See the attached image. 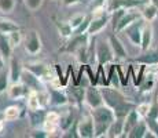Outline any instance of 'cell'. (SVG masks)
Returning a JSON list of instances; mask_svg holds the SVG:
<instances>
[{"instance_id": "obj_12", "label": "cell", "mask_w": 158, "mask_h": 138, "mask_svg": "<svg viewBox=\"0 0 158 138\" xmlns=\"http://www.w3.org/2000/svg\"><path fill=\"white\" fill-rule=\"evenodd\" d=\"M139 18H142V15H140V10H139V7L128 8V10L125 11V14L123 15V18L120 20L118 25L115 26L114 32H115V33H121L124 29H125L127 26L131 25L132 22H135V21H136V20H139Z\"/></svg>"}, {"instance_id": "obj_13", "label": "cell", "mask_w": 158, "mask_h": 138, "mask_svg": "<svg viewBox=\"0 0 158 138\" xmlns=\"http://www.w3.org/2000/svg\"><path fill=\"white\" fill-rule=\"evenodd\" d=\"M148 0H109L107 4V11L117 10V8H135V7H140L144 3H147Z\"/></svg>"}, {"instance_id": "obj_4", "label": "cell", "mask_w": 158, "mask_h": 138, "mask_svg": "<svg viewBox=\"0 0 158 138\" xmlns=\"http://www.w3.org/2000/svg\"><path fill=\"white\" fill-rule=\"evenodd\" d=\"M144 24H146V21L143 20V18H139V20L135 21V22H132L131 25L127 26L121 33H124V35L128 38V40L132 43L133 46H138V47H139V46H140L142 30H143Z\"/></svg>"}, {"instance_id": "obj_3", "label": "cell", "mask_w": 158, "mask_h": 138, "mask_svg": "<svg viewBox=\"0 0 158 138\" xmlns=\"http://www.w3.org/2000/svg\"><path fill=\"white\" fill-rule=\"evenodd\" d=\"M95 60L99 64V66L110 64L115 60L114 53L111 50V46L109 40H98L95 46Z\"/></svg>"}, {"instance_id": "obj_38", "label": "cell", "mask_w": 158, "mask_h": 138, "mask_svg": "<svg viewBox=\"0 0 158 138\" xmlns=\"http://www.w3.org/2000/svg\"><path fill=\"white\" fill-rule=\"evenodd\" d=\"M136 112L140 115V118H147L148 115V109H150V104L148 102H140L139 105H136Z\"/></svg>"}, {"instance_id": "obj_32", "label": "cell", "mask_w": 158, "mask_h": 138, "mask_svg": "<svg viewBox=\"0 0 158 138\" xmlns=\"http://www.w3.org/2000/svg\"><path fill=\"white\" fill-rule=\"evenodd\" d=\"M10 84L11 82H10V75H8V69L6 70L4 68L0 70V93H4Z\"/></svg>"}, {"instance_id": "obj_26", "label": "cell", "mask_w": 158, "mask_h": 138, "mask_svg": "<svg viewBox=\"0 0 158 138\" xmlns=\"http://www.w3.org/2000/svg\"><path fill=\"white\" fill-rule=\"evenodd\" d=\"M147 130H148V126H147V123H146V119H140V122L131 130L128 137L129 138H144Z\"/></svg>"}, {"instance_id": "obj_35", "label": "cell", "mask_w": 158, "mask_h": 138, "mask_svg": "<svg viewBox=\"0 0 158 138\" xmlns=\"http://www.w3.org/2000/svg\"><path fill=\"white\" fill-rule=\"evenodd\" d=\"M15 0H0V11L4 14H8L14 10Z\"/></svg>"}, {"instance_id": "obj_18", "label": "cell", "mask_w": 158, "mask_h": 138, "mask_svg": "<svg viewBox=\"0 0 158 138\" xmlns=\"http://www.w3.org/2000/svg\"><path fill=\"white\" fill-rule=\"evenodd\" d=\"M10 62H8V75H10V82L15 83V82H21V75H22L23 66L21 65L19 60L17 57H11Z\"/></svg>"}, {"instance_id": "obj_1", "label": "cell", "mask_w": 158, "mask_h": 138, "mask_svg": "<svg viewBox=\"0 0 158 138\" xmlns=\"http://www.w3.org/2000/svg\"><path fill=\"white\" fill-rule=\"evenodd\" d=\"M101 90L103 94L105 104L114 110L115 118H125L131 110L136 108L135 104L127 100V97L123 93H120L117 90V87L106 86V87H102Z\"/></svg>"}, {"instance_id": "obj_21", "label": "cell", "mask_w": 158, "mask_h": 138, "mask_svg": "<svg viewBox=\"0 0 158 138\" xmlns=\"http://www.w3.org/2000/svg\"><path fill=\"white\" fill-rule=\"evenodd\" d=\"M139 10H140L142 18H143L146 22H153V21L157 18V15H158V7L156 4H153L151 2L144 3L143 6L139 7Z\"/></svg>"}, {"instance_id": "obj_10", "label": "cell", "mask_w": 158, "mask_h": 138, "mask_svg": "<svg viewBox=\"0 0 158 138\" xmlns=\"http://www.w3.org/2000/svg\"><path fill=\"white\" fill-rule=\"evenodd\" d=\"M76 124H77V134L80 138H95V127H94V119L91 113L83 116Z\"/></svg>"}, {"instance_id": "obj_25", "label": "cell", "mask_w": 158, "mask_h": 138, "mask_svg": "<svg viewBox=\"0 0 158 138\" xmlns=\"http://www.w3.org/2000/svg\"><path fill=\"white\" fill-rule=\"evenodd\" d=\"M154 86H156V78H154V75L153 73H144L143 79H142L140 84L138 87L140 93H150L154 88Z\"/></svg>"}, {"instance_id": "obj_2", "label": "cell", "mask_w": 158, "mask_h": 138, "mask_svg": "<svg viewBox=\"0 0 158 138\" xmlns=\"http://www.w3.org/2000/svg\"><path fill=\"white\" fill-rule=\"evenodd\" d=\"M91 116L94 119V127H95V138L106 137L109 126L111 124V122L115 119L114 110L107 106L106 104L98 106V108L91 109Z\"/></svg>"}, {"instance_id": "obj_22", "label": "cell", "mask_w": 158, "mask_h": 138, "mask_svg": "<svg viewBox=\"0 0 158 138\" xmlns=\"http://www.w3.org/2000/svg\"><path fill=\"white\" fill-rule=\"evenodd\" d=\"M140 119H143V118H140V115L136 112V109H132L128 115L124 118V137H128L131 130L140 122Z\"/></svg>"}, {"instance_id": "obj_6", "label": "cell", "mask_w": 158, "mask_h": 138, "mask_svg": "<svg viewBox=\"0 0 158 138\" xmlns=\"http://www.w3.org/2000/svg\"><path fill=\"white\" fill-rule=\"evenodd\" d=\"M23 48L29 55H37L43 48L40 35L36 30H29L23 38Z\"/></svg>"}, {"instance_id": "obj_44", "label": "cell", "mask_w": 158, "mask_h": 138, "mask_svg": "<svg viewBox=\"0 0 158 138\" xmlns=\"http://www.w3.org/2000/svg\"><path fill=\"white\" fill-rule=\"evenodd\" d=\"M4 130V120H0V133Z\"/></svg>"}, {"instance_id": "obj_41", "label": "cell", "mask_w": 158, "mask_h": 138, "mask_svg": "<svg viewBox=\"0 0 158 138\" xmlns=\"http://www.w3.org/2000/svg\"><path fill=\"white\" fill-rule=\"evenodd\" d=\"M59 119H60V113L55 112V110H47L45 112V120L54 122V123H58V126H59Z\"/></svg>"}, {"instance_id": "obj_27", "label": "cell", "mask_w": 158, "mask_h": 138, "mask_svg": "<svg viewBox=\"0 0 158 138\" xmlns=\"http://www.w3.org/2000/svg\"><path fill=\"white\" fill-rule=\"evenodd\" d=\"M73 124H74V116H73L72 110H66L65 113L60 115V119H59V130L60 131H68Z\"/></svg>"}, {"instance_id": "obj_7", "label": "cell", "mask_w": 158, "mask_h": 138, "mask_svg": "<svg viewBox=\"0 0 158 138\" xmlns=\"http://www.w3.org/2000/svg\"><path fill=\"white\" fill-rule=\"evenodd\" d=\"M26 69H29L30 72H33L37 78H40L44 83H51L55 79L54 76V72L47 64L44 62H30V64H26L25 65Z\"/></svg>"}, {"instance_id": "obj_30", "label": "cell", "mask_w": 158, "mask_h": 138, "mask_svg": "<svg viewBox=\"0 0 158 138\" xmlns=\"http://www.w3.org/2000/svg\"><path fill=\"white\" fill-rule=\"evenodd\" d=\"M19 29V25L15 24L11 20H4V18H0V32L3 33H10L13 30Z\"/></svg>"}, {"instance_id": "obj_5", "label": "cell", "mask_w": 158, "mask_h": 138, "mask_svg": "<svg viewBox=\"0 0 158 138\" xmlns=\"http://www.w3.org/2000/svg\"><path fill=\"white\" fill-rule=\"evenodd\" d=\"M89 39H91V35L88 32L80 33V35H73L72 38H69V40L65 43V46L60 48V51H62V53L74 54L78 48H81L83 46L88 44Z\"/></svg>"}, {"instance_id": "obj_8", "label": "cell", "mask_w": 158, "mask_h": 138, "mask_svg": "<svg viewBox=\"0 0 158 138\" xmlns=\"http://www.w3.org/2000/svg\"><path fill=\"white\" fill-rule=\"evenodd\" d=\"M109 22H110V13H109V11L107 13L102 11L101 14L96 13L91 18L89 26H88V33H89L91 36H96L109 25Z\"/></svg>"}, {"instance_id": "obj_31", "label": "cell", "mask_w": 158, "mask_h": 138, "mask_svg": "<svg viewBox=\"0 0 158 138\" xmlns=\"http://www.w3.org/2000/svg\"><path fill=\"white\" fill-rule=\"evenodd\" d=\"M56 29L59 32V35L65 39H69L73 36V28L69 22H56Z\"/></svg>"}, {"instance_id": "obj_39", "label": "cell", "mask_w": 158, "mask_h": 138, "mask_svg": "<svg viewBox=\"0 0 158 138\" xmlns=\"http://www.w3.org/2000/svg\"><path fill=\"white\" fill-rule=\"evenodd\" d=\"M23 3H25L26 8L30 11H36L39 10V8L41 7V4H43V0H23Z\"/></svg>"}, {"instance_id": "obj_29", "label": "cell", "mask_w": 158, "mask_h": 138, "mask_svg": "<svg viewBox=\"0 0 158 138\" xmlns=\"http://www.w3.org/2000/svg\"><path fill=\"white\" fill-rule=\"evenodd\" d=\"M21 115V109L18 108L17 105H11V106H7L3 112V116H4V120L7 122H14L19 118Z\"/></svg>"}, {"instance_id": "obj_14", "label": "cell", "mask_w": 158, "mask_h": 138, "mask_svg": "<svg viewBox=\"0 0 158 138\" xmlns=\"http://www.w3.org/2000/svg\"><path fill=\"white\" fill-rule=\"evenodd\" d=\"M29 94V88L23 84L22 82H15L11 83L7 88V96L10 100H22V98H26V96Z\"/></svg>"}, {"instance_id": "obj_36", "label": "cell", "mask_w": 158, "mask_h": 138, "mask_svg": "<svg viewBox=\"0 0 158 138\" xmlns=\"http://www.w3.org/2000/svg\"><path fill=\"white\" fill-rule=\"evenodd\" d=\"M85 15L87 14H76V15H72V18L68 21V22L70 24V26L73 28V30L77 29V28L81 25V22L85 20Z\"/></svg>"}, {"instance_id": "obj_20", "label": "cell", "mask_w": 158, "mask_h": 138, "mask_svg": "<svg viewBox=\"0 0 158 138\" xmlns=\"http://www.w3.org/2000/svg\"><path fill=\"white\" fill-rule=\"evenodd\" d=\"M106 137L109 138H120L124 137V118H115L111 124L109 126Z\"/></svg>"}, {"instance_id": "obj_45", "label": "cell", "mask_w": 158, "mask_h": 138, "mask_svg": "<svg viewBox=\"0 0 158 138\" xmlns=\"http://www.w3.org/2000/svg\"><path fill=\"white\" fill-rule=\"evenodd\" d=\"M148 2H151V3H153V4H156L157 7H158V0H148Z\"/></svg>"}, {"instance_id": "obj_24", "label": "cell", "mask_w": 158, "mask_h": 138, "mask_svg": "<svg viewBox=\"0 0 158 138\" xmlns=\"http://www.w3.org/2000/svg\"><path fill=\"white\" fill-rule=\"evenodd\" d=\"M13 46H11L10 40H8V36L7 33H3L0 32V53L4 57V60H10L13 57Z\"/></svg>"}, {"instance_id": "obj_16", "label": "cell", "mask_w": 158, "mask_h": 138, "mask_svg": "<svg viewBox=\"0 0 158 138\" xmlns=\"http://www.w3.org/2000/svg\"><path fill=\"white\" fill-rule=\"evenodd\" d=\"M107 40H109V43H110V46H111V50H113V53H114L115 60H125V58L128 57V53H127L125 46L123 44V42L118 39V36L115 35V33L109 36Z\"/></svg>"}, {"instance_id": "obj_9", "label": "cell", "mask_w": 158, "mask_h": 138, "mask_svg": "<svg viewBox=\"0 0 158 138\" xmlns=\"http://www.w3.org/2000/svg\"><path fill=\"white\" fill-rule=\"evenodd\" d=\"M84 102L89 106L91 109L98 108L105 104V100H103V94L102 90L99 87H96V84H92L91 87L85 88V97H84Z\"/></svg>"}, {"instance_id": "obj_40", "label": "cell", "mask_w": 158, "mask_h": 138, "mask_svg": "<svg viewBox=\"0 0 158 138\" xmlns=\"http://www.w3.org/2000/svg\"><path fill=\"white\" fill-rule=\"evenodd\" d=\"M148 119H154V120H158V101H153L150 102V109H148Z\"/></svg>"}, {"instance_id": "obj_17", "label": "cell", "mask_w": 158, "mask_h": 138, "mask_svg": "<svg viewBox=\"0 0 158 138\" xmlns=\"http://www.w3.org/2000/svg\"><path fill=\"white\" fill-rule=\"evenodd\" d=\"M135 61L140 65H146V66H151V65H158V51L157 50H148L142 51L138 57L135 58Z\"/></svg>"}, {"instance_id": "obj_33", "label": "cell", "mask_w": 158, "mask_h": 138, "mask_svg": "<svg viewBox=\"0 0 158 138\" xmlns=\"http://www.w3.org/2000/svg\"><path fill=\"white\" fill-rule=\"evenodd\" d=\"M127 10H128V8H117V10L110 13V22H111V25H113V30L115 29V26L118 25V22H120V20L123 18V15L125 14Z\"/></svg>"}, {"instance_id": "obj_42", "label": "cell", "mask_w": 158, "mask_h": 138, "mask_svg": "<svg viewBox=\"0 0 158 138\" xmlns=\"http://www.w3.org/2000/svg\"><path fill=\"white\" fill-rule=\"evenodd\" d=\"M81 0H63V4L65 6H74V4H78Z\"/></svg>"}, {"instance_id": "obj_43", "label": "cell", "mask_w": 158, "mask_h": 138, "mask_svg": "<svg viewBox=\"0 0 158 138\" xmlns=\"http://www.w3.org/2000/svg\"><path fill=\"white\" fill-rule=\"evenodd\" d=\"M4 68H6V60H4V57L2 55V53H0V70L4 69Z\"/></svg>"}, {"instance_id": "obj_19", "label": "cell", "mask_w": 158, "mask_h": 138, "mask_svg": "<svg viewBox=\"0 0 158 138\" xmlns=\"http://www.w3.org/2000/svg\"><path fill=\"white\" fill-rule=\"evenodd\" d=\"M153 36H154V30L153 26H151L150 22H146L143 26V30H142V40H140V51H146L150 48L151 43H153Z\"/></svg>"}, {"instance_id": "obj_15", "label": "cell", "mask_w": 158, "mask_h": 138, "mask_svg": "<svg viewBox=\"0 0 158 138\" xmlns=\"http://www.w3.org/2000/svg\"><path fill=\"white\" fill-rule=\"evenodd\" d=\"M50 94V105L51 106H65L69 104V97L63 90L58 87H51L48 90Z\"/></svg>"}, {"instance_id": "obj_11", "label": "cell", "mask_w": 158, "mask_h": 138, "mask_svg": "<svg viewBox=\"0 0 158 138\" xmlns=\"http://www.w3.org/2000/svg\"><path fill=\"white\" fill-rule=\"evenodd\" d=\"M21 82L29 88V91H41L45 90L44 88V82L40 78L35 75L33 72H30L29 69L23 68L22 75H21Z\"/></svg>"}, {"instance_id": "obj_23", "label": "cell", "mask_w": 158, "mask_h": 138, "mask_svg": "<svg viewBox=\"0 0 158 138\" xmlns=\"http://www.w3.org/2000/svg\"><path fill=\"white\" fill-rule=\"evenodd\" d=\"M45 112L44 108H40V109H36V110H29V123L32 127L35 128H39L41 127L45 120Z\"/></svg>"}, {"instance_id": "obj_34", "label": "cell", "mask_w": 158, "mask_h": 138, "mask_svg": "<svg viewBox=\"0 0 158 138\" xmlns=\"http://www.w3.org/2000/svg\"><path fill=\"white\" fill-rule=\"evenodd\" d=\"M7 36H8V40H10L11 46H13V48H17L18 46L22 43V35H21L19 29L13 30V32L7 33Z\"/></svg>"}, {"instance_id": "obj_37", "label": "cell", "mask_w": 158, "mask_h": 138, "mask_svg": "<svg viewBox=\"0 0 158 138\" xmlns=\"http://www.w3.org/2000/svg\"><path fill=\"white\" fill-rule=\"evenodd\" d=\"M41 128H43V130L48 134V136H52L54 133H56V130L59 128V126H58V123H54V122L44 120V123H43V126H41Z\"/></svg>"}, {"instance_id": "obj_28", "label": "cell", "mask_w": 158, "mask_h": 138, "mask_svg": "<svg viewBox=\"0 0 158 138\" xmlns=\"http://www.w3.org/2000/svg\"><path fill=\"white\" fill-rule=\"evenodd\" d=\"M26 108L29 110H36L41 108L40 100H39V93L37 91H29V94L26 96Z\"/></svg>"}]
</instances>
